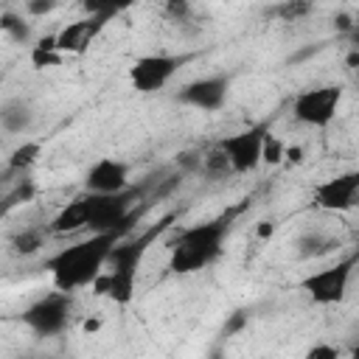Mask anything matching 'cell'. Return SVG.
Segmentation results:
<instances>
[{
  "label": "cell",
  "mask_w": 359,
  "mask_h": 359,
  "mask_svg": "<svg viewBox=\"0 0 359 359\" xmlns=\"http://www.w3.org/2000/svg\"><path fill=\"white\" fill-rule=\"evenodd\" d=\"M258 238H272V233H275V224L269 222V219H264V222H258Z\"/></svg>",
  "instance_id": "28"
},
{
  "label": "cell",
  "mask_w": 359,
  "mask_h": 359,
  "mask_svg": "<svg viewBox=\"0 0 359 359\" xmlns=\"http://www.w3.org/2000/svg\"><path fill=\"white\" fill-rule=\"evenodd\" d=\"M121 233H93L84 241H76L70 247H62L56 255L48 258V269L53 278L56 292H76L81 286H90L98 280V275L107 266V258L112 247L118 244Z\"/></svg>",
  "instance_id": "1"
},
{
  "label": "cell",
  "mask_w": 359,
  "mask_h": 359,
  "mask_svg": "<svg viewBox=\"0 0 359 359\" xmlns=\"http://www.w3.org/2000/svg\"><path fill=\"white\" fill-rule=\"evenodd\" d=\"M0 123L6 132L11 135H20V132H28L31 123H34V109L28 101L22 98H6L3 107H0Z\"/></svg>",
  "instance_id": "14"
},
{
  "label": "cell",
  "mask_w": 359,
  "mask_h": 359,
  "mask_svg": "<svg viewBox=\"0 0 359 359\" xmlns=\"http://www.w3.org/2000/svg\"><path fill=\"white\" fill-rule=\"evenodd\" d=\"M0 31L8 36V39H14L17 45H25L28 39H31V22H25L20 14H14V11H3L0 14Z\"/></svg>",
  "instance_id": "17"
},
{
  "label": "cell",
  "mask_w": 359,
  "mask_h": 359,
  "mask_svg": "<svg viewBox=\"0 0 359 359\" xmlns=\"http://www.w3.org/2000/svg\"><path fill=\"white\" fill-rule=\"evenodd\" d=\"M53 8H56V3H48V0H45V3H42V0L25 3V11H28V14H50Z\"/></svg>",
  "instance_id": "26"
},
{
  "label": "cell",
  "mask_w": 359,
  "mask_h": 359,
  "mask_svg": "<svg viewBox=\"0 0 359 359\" xmlns=\"http://www.w3.org/2000/svg\"><path fill=\"white\" fill-rule=\"evenodd\" d=\"M309 11H311V3H297V0H292V3H280V6L272 8V14H278L283 22H294V20L306 17Z\"/></svg>",
  "instance_id": "22"
},
{
  "label": "cell",
  "mask_w": 359,
  "mask_h": 359,
  "mask_svg": "<svg viewBox=\"0 0 359 359\" xmlns=\"http://www.w3.org/2000/svg\"><path fill=\"white\" fill-rule=\"evenodd\" d=\"M224 238H227V219H210L180 230L177 238L168 244V269L174 275H191L210 266L222 255Z\"/></svg>",
  "instance_id": "2"
},
{
  "label": "cell",
  "mask_w": 359,
  "mask_h": 359,
  "mask_svg": "<svg viewBox=\"0 0 359 359\" xmlns=\"http://www.w3.org/2000/svg\"><path fill=\"white\" fill-rule=\"evenodd\" d=\"M342 104V90L337 84H323V87H309L294 95L292 115L306 123V126H328L337 118V109Z\"/></svg>",
  "instance_id": "5"
},
{
  "label": "cell",
  "mask_w": 359,
  "mask_h": 359,
  "mask_svg": "<svg viewBox=\"0 0 359 359\" xmlns=\"http://www.w3.org/2000/svg\"><path fill=\"white\" fill-rule=\"evenodd\" d=\"M247 325V314L244 311H236L233 317H230V323H227V331L233 334V331H238V328H244Z\"/></svg>",
  "instance_id": "27"
},
{
  "label": "cell",
  "mask_w": 359,
  "mask_h": 359,
  "mask_svg": "<svg viewBox=\"0 0 359 359\" xmlns=\"http://www.w3.org/2000/svg\"><path fill=\"white\" fill-rule=\"evenodd\" d=\"M165 11H168L177 22H182V20L191 14V3H185V0H171V3L165 6Z\"/></svg>",
  "instance_id": "25"
},
{
  "label": "cell",
  "mask_w": 359,
  "mask_h": 359,
  "mask_svg": "<svg viewBox=\"0 0 359 359\" xmlns=\"http://www.w3.org/2000/svg\"><path fill=\"white\" fill-rule=\"evenodd\" d=\"M356 241H359V230H356Z\"/></svg>",
  "instance_id": "34"
},
{
  "label": "cell",
  "mask_w": 359,
  "mask_h": 359,
  "mask_svg": "<svg viewBox=\"0 0 359 359\" xmlns=\"http://www.w3.org/2000/svg\"><path fill=\"white\" fill-rule=\"evenodd\" d=\"M98 328H101V320H84V331L87 334H95Z\"/></svg>",
  "instance_id": "31"
},
{
  "label": "cell",
  "mask_w": 359,
  "mask_h": 359,
  "mask_svg": "<svg viewBox=\"0 0 359 359\" xmlns=\"http://www.w3.org/2000/svg\"><path fill=\"white\" fill-rule=\"evenodd\" d=\"M42 244H45V233L36 230V227H28V230H22V233H17V236L11 238V247H14L20 255H34Z\"/></svg>",
  "instance_id": "19"
},
{
  "label": "cell",
  "mask_w": 359,
  "mask_h": 359,
  "mask_svg": "<svg viewBox=\"0 0 359 359\" xmlns=\"http://www.w3.org/2000/svg\"><path fill=\"white\" fill-rule=\"evenodd\" d=\"M157 233H146V236H137L132 241H118L107 258V266L104 272L98 275V280L93 283L95 294L118 303V306H126L132 303L135 297V289H137V269L143 264V255L151 244Z\"/></svg>",
  "instance_id": "3"
},
{
  "label": "cell",
  "mask_w": 359,
  "mask_h": 359,
  "mask_svg": "<svg viewBox=\"0 0 359 359\" xmlns=\"http://www.w3.org/2000/svg\"><path fill=\"white\" fill-rule=\"evenodd\" d=\"M199 168H202V174H205V177H210V180H224V177L236 174V171H233V165H230V160H227V154L222 151V146H219V143L202 154V165H199Z\"/></svg>",
  "instance_id": "16"
},
{
  "label": "cell",
  "mask_w": 359,
  "mask_h": 359,
  "mask_svg": "<svg viewBox=\"0 0 359 359\" xmlns=\"http://www.w3.org/2000/svg\"><path fill=\"white\" fill-rule=\"evenodd\" d=\"M264 137H266V126H250L244 132H236L219 140L236 174L255 171L264 163Z\"/></svg>",
  "instance_id": "9"
},
{
  "label": "cell",
  "mask_w": 359,
  "mask_h": 359,
  "mask_svg": "<svg viewBox=\"0 0 359 359\" xmlns=\"http://www.w3.org/2000/svg\"><path fill=\"white\" fill-rule=\"evenodd\" d=\"M286 160L289 163H303V149L300 146H289L286 149Z\"/></svg>",
  "instance_id": "30"
},
{
  "label": "cell",
  "mask_w": 359,
  "mask_h": 359,
  "mask_svg": "<svg viewBox=\"0 0 359 359\" xmlns=\"http://www.w3.org/2000/svg\"><path fill=\"white\" fill-rule=\"evenodd\" d=\"M39 154V143H22L11 157H8V168L20 171V168H28Z\"/></svg>",
  "instance_id": "21"
},
{
  "label": "cell",
  "mask_w": 359,
  "mask_h": 359,
  "mask_svg": "<svg viewBox=\"0 0 359 359\" xmlns=\"http://www.w3.org/2000/svg\"><path fill=\"white\" fill-rule=\"evenodd\" d=\"M185 59L182 56H171V53H146V56H137L129 67V81L137 93L149 95V93H157L163 90L174 73L180 70Z\"/></svg>",
  "instance_id": "8"
},
{
  "label": "cell",
  "mask_w": 359,
  "mask_h": 359,
  "mask_svg": "<svg viewBox=\"0 0 359 359\" xmlns=\"http://www.w3.org/2000/svg\"><path fill=\"white\" fill-rule=\"evenodd\" d=\"M34 359H56V356H45V353H42V356H34Z\"/></svg>",
  "instance_id": "33"
},
{
  "label": "cell",
  "mask_w": 359,
  "mask_h": 359,
  "mask_svg": "<svg viewBox=\"0 0 359 359\" xmlns=\"http://www.w3.org/2000/svg\"><path fill=\"white\" fill-rule=\"evenodd\" d=\"M331 247H337L334 238L323 236V233H306L297 238V255L300 258H317V255H325Z\"/></svg>",
  "instance_id": "18"
},
{
  "label": "cell",
  "mask_w": 359,
  "mask_h": 359,
  "mask_svg": "<svg viewBox=\"0 0 359 359\" xmlns=\"http://www.w3.org/2000/svg\"><path fill=\"white\" fill-rule=\"evenodd\" d=\"M345 65L351 67V73L359 79V50H351L348 56H345Z\"/></svg>",
  "instance_id": "29"
},
{
  "label": "cell",
  "mask_w": 359,
  "mask_h": 359,
  "mask_svg": "<svg viewBox=\"0 0 359 359\" xmlns=\"http://www.w3.org/2000/svg\"><path fill=\"white\" fill-rule=\"evenodd\" d=\"M20 320L36 337H53V334L65 331V325L70 323V294L67 292H50L45 297H39L36 303H31L20 314Z\"/></svg>",
  "instance_id": "7"
},
{
  "label": "cell",
  "mask_w": 359,
  "mask_h": 359,
  "mask_svg": "<svg viewBox=\"0 0 359 359\" xmlns=\"http://www.w3.org/2000/svg\"><path fill=\"white\" fill-rule=\"evenodd\" d=\"M34 191H36V188H34V182H31V180L17 182V188L6 196V210H11V208H14V205H20V202H28V199L34 196Z\"/></svg>",
  "instance_id": "23"
},
{
  "label": "cell",
  "mask_w": 359,
  "mask_h": 359,
  "mask_svg": "<svg viewBox=\"0 0 359 359\" xmlns=\"http://www.w3.org/2000/svg\"><path fill=\"white\" fill-rule=\"evenodd\" d=\"M135 194H81L76 196V205L81 210L84 227L93 233H121L129 222V208H132Z\"/></svg>",
  "instance_id": "4"
},
{
  "label": "cell",
  "mask_w": 359,
  "mask_h": 359,
  "mask_svg": "<svg viewBox=\"0 0 359 359\" xmlns=\"http://www.w3.org/2000/svg\"><path fill=\"white\" fill-rule=\"evenodd\" d=\"M227 90H230V79L227 76H205V79H196V81L185 84L177 93V101L188 104L194 109H202V112H216V109L224 107Z\"/></svg>",
  "instance_id": "11"
},
{
  "label": "cell",
  "mask_w": 359,
  "mask_h": 359,
  "mask_svg": "<svg viewBox=\"0 0 359 359\" xmlns=\"http://www.w3.org/2000/svg\"><path fill=\"white\" fill-rule=\"evenodd\" d=\"M351 359H359V339H356L353 348H351Z\"/></svg>",
  "instance_id": "32"
},
{
  "label": "cell",
  "mask_w": 359,
  "mask_h": 359,
  "mask_svg": "<svg viewBox=\"0 0 359 359\" xmlns=\"http://www.w3.org/2000/svg\"><path fill=\"white\" fill-rule=\"evenodd\" d=\"M353 264H356V258H342V261H337L325 269H317V272H311L300 280V289L320 306L342 303L345 292H348V283H351Z\"/></svg>",
  "instance_id": "6"
},
{
  "label": "cell",
  "mask_w": 359,
  "mask_h": 359,
  "mask_svg": "<svg viewBox=\"0 0 359 359\" xmlns=\"http://www.w3.org/2000/svg\"><path fill=\"white\" fill-rule=\"evenodd\" d=\"M356 196H359V168L328 177L314 188V202L323 210H334V213L351 210L356 205Z\"/></svg>",
  "instance_id": "10"
},
{
  "label": "cell",
  "mask_w": 359,
  "mask_h": 359,
  "mask_svg": "<svg viewBox=\"0 0 359 359\" xmlns=\"http://www.w3.org/2000/svg\"><path fill=\"white\" fill-rule=\"evenodd\" d=\"M286 160V146L280 143V137H275L272 132H266L264 137V163L266 165H278Z\"/></svg>",
  "instance_id": "20"
},
{
  "label": "cell",
  "mask_w": 359,
  "mask_h": 359,
  "mask_svg": "<svg viewBox=\"0 0 359 359\" xmlns=\"http://www.w3.org/2000/svg\"><path fill=\"white\" fill-rule=\"evenodd\" d=\"M62 62V53H59V42H56V34H48L42 36L34 48H31V65L36 70H45V67H56Z\"/></svg>",
  "instance_id": "15"
},
{
  "label": "cell",
  "mask_w": 359,
  "mask_h": 359,
  "mask_svg": "<svg viewBox=\"0 0 359 359\" xmlns=\"http://www.w3.org/2000/svg\"><path fill=\"white\" fill-rule=\"evenodd\" d=\"M109 17H84V20H76V22H67L59 34H56V42H59V53H84L90 48V42L95 39V34L104 28Z\"/></svg>",
  "instance_id": "13"
},
{
  "label": "cell",
  "mask_w": 359,
  "mask_h": 359,
  "mask_svg": "<svg viewBox=\"0 0 359 359\" xmlns=\"http://www.w3.org/2000/svg\"><path fill=\"white\" fill-rule=\"evenodd\" d=\"M342 351L331 342H314L309 351H306V359H339Z\"/></svg>",
  "instance_id": "24"
},
{
  "label": "cell",
  "mask_w": 359,
  "mask_h": 359,
  "mask_svg": "<svg viewBox=\"0 0 359 359\" xmlns=\"http://www.w3.org/2000/svg\"><path fill=\"white\" fill-rule=\"evenodd\" d=\"M87 194H123L129 191V163L115 157L95 160L84 174Z\"/></svg>",
  "instance_id": "12"
}]
</instances>
